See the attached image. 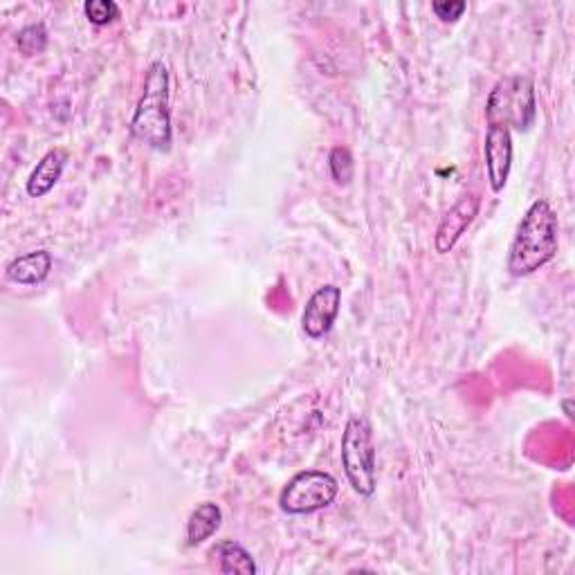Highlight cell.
Instances as JSON below:
<instances>
[{
  "instance_id": "3957f363",
  "label": "cell",
  "mask_w": 575,
  "mask_h": 575,
  "mask_svg": "<svg viewBox=\"0 0 575 575\" xmlns=\"http://www.w3.org/2000/svg\"><path fill=\"white\" fill-rule=\"evenodd\" d=\"M537 117L535 86L522 75L499 79L490 90L486 104L488 126H506V129L528 131Z\"/></svg>"
},
{
  "instance_id": "9c48e42d",
  "label": "cell",
  "mask_w": 575,
  "mask_h": 575,
  "mask_svg": "<svg viewBox=\"0 0 575 575\" xmlns=\"http://www.w3.org/2000/svg\"><path fill=\"white\" fill-rule=\"evenodd\" d=\"M52 270V254L48 250H34L23 257L9 261L5 275L9 281L21 286H36L50 275Z\"/></svg>"
},
{
  "instance_id": "6da1fadb",
  "label": "cell",
  "mask_w": 575,
  "mask_h": 575,
  "mask_svg": "<svg viewBox=\"0 0 575 575\" xmlns=\"http://www.w3.org/2000/svg\"><path fill=\"white\" fill-rule=\"evenodd\" d=\"M558 214L549 200H535L508 250V270L513 277H528L544 268L558 254L560 243Z\"/></svg>"
},
{
  "instance_id": "5bb4252c",
  "label": "cell",
  "mask_w": 575,
  "mask_h": 575,
  "mask_svg": "<svg viewBox=\"0 0 575 575\" xmlns=\"http://www.w3.org/2000/svg\"><path fill=\"white\" fill-rule=\"evenodd\" d=\"M328 167H331V176L337 185H349L353 178V155L344 146H335L328 155Z\"/></svg>"
},
{
  "instance_id": "8fae6325",
  "label": "cell",
  "mask_w": 575,
  "mask_h": 575,
  "mask_svg": "<svg viewBox=\"0 0 575 575\" xmlns=\"http://www.w3.org/2000/svg\"><path fill=\"white\" fill-rule=\"evenodd\" d=\"M221 522H223V513L216 504H212V501L198 504L187 522V544L189 546L203 544L218 531V528H221Z\"/></svg>"
},
{
  "instance_id": "7c38bea8",
  "label": "cell",
  "mask_w": 575,
  "mask_h": 575,
  "mask_svg": "<svg viewBox=\"0 0 575 575\" xmlns=\"http://www.w3.org/2000/svg\"><path fill=\"white\" fill-rule=\"evenodd\" d=\"M218 562H221V573H239V575H254L257 573V564H254L252 555L236 542H221L212 551Z\"/></svg>"
},
{
  "instance_id": "4fadbf2b",
  "label": "cell",
  "mask_w": 575,
  "mask_h": 575,
  "mask_svg": "<svg viewBox=\"0 0 575 575\" xmlns=\"http://www.w3.org/2000/svg\"><path fill=\"white\" fill-rule=\"evenodd\" d=\"M18 50H21L25 57H34V54H41L48 45V32H45L43 23H32L23 27L21 32L16 36Z\"/></svg>"
},
{
  "instance_id": "2e32d148",
  "label": "cell",
  "mask_w": 575,
  "mask_h": 575,
  "mask_svg": "<svg viewBox=\"0 0 575 575\" xmlns=\"http://www.w3.org/2000/svg\"><path fill=\"white\" fill-rule=\"evenodd\" d=\"M432 9L443 23H454V21H459L461 14L468 9V5H465L463 0H436V3H432Z\"/></svg>"
},
{
  "instance_id": "9a60e30c",
  "label": "cell",
  "mask_w": 575,
  "mask_h": 575,
  "mask_svg": "<svg viewBox=\"0 0 575 575\" xmlns=\"http://www.w3.org/2000/svg\"><path fill=\"white\" fill-rule=\"evenodd\" d=\"M84 12L93 25H108L115 18H120V5L113 3V0H88Z\"/></svg>"
},
{
  "instance_id": "7a4b0ae2",
  "label": "cell",
  "mask_w": 575,
  "mask_h": 575,
  "mask_svg": "<svg viewBox=\"0 0 575 575\" xmlns=\"http://www.w3.org/2000/svg\"><path fill=\"white\" fill-rule=\"evenodd\" d=\"M131 131L151 149H171V111H169V70L162 61H153L144 79V93L135 108Z\"/></svg>"
},
{
  "instance_id": "277c9868",
  "label": "cell",
  "mask_w": 575,
  "mask_h": 575,
  "mask_svg": "<svg viewBox=\"0 0 575 575\" xmlns=\"http://www.w3.org/2000/svg\"><path fill=\"white\" fill-rule=\"evenodd\" d=\"M342 465L355 492L371 497L376 492V445L373 430L364 416H353L342 434Z\"/></svg>"
},
{
  "instance_id": "5b68a950",
  "label": "cell",
  "mask_w": 575,
  "mask_h": 575,
  "mask_svg": "<svg viewBox=\"0 0 575 575\" xmlns=\"http://www.w3.org/2000/svg\"><path fill=\"white\" fill-rule=\"evenodd\" d=\"M337 481L322 470H304L292 477L279 495V506L288 515H308L328 508L337 497Z\"/></svg>"
},
{
  "instance_id": "8992f818",
  "label": "cell",
  "mask_w": 575,
  "mask_h": 575,
  "mask_svg": "<svg viewBox=\"0 0 575 575\" xmlns=\"http://www.w3.org/2000/svg\"><path fill=\"white\" fill-rule=\"evenodd\" d=\"M340 306H342L340 288L333 284L317 288L306 301L304 315H301V326H304L306 335L313 337V340L324 337L333 328L337 315H340Z\"/></svg>"
},
{
  "instance_id": "ba28073f",
  "label": "cell",
  "mask_w": 575,
  "mask_h": 575,
  "mask_svg": "<svg viewBox=\"0 0 575 575\" xmlns=\"http://www.w3.org/2000/svg\"><path fill=\"white\" fill-rule=\"evenodd\" d=\"M483 153H486L490 187L499 194L506 187L510 167H513V135H510L506 126H488Z\"/></svg>"
},
{
  "instance_id": "e0dca14e",
  "label": "cell",
  "mask_w": 575,
  "mask_h": 575,
  "mask_svg": "<svg viewBox=\"0 0 575 575\" xmlns=\"http://www.w3.org/2000/svg\"><path fill=\"white\" fill-rule=\"evenodd\" d=\"M562 407H564V414H567L569 418H573V400L567 398V400H564V403H562Z\"/></svg>"
},
{
  "instance_id": "30bf717a",
  "label": "cell",
  "mask_w": 575,
  "mask_h": 575,
  "mask_svg": "<svg viewBox=\"0 0 575 575\" xmlns=\"http://www.w3.org/2000/svg\"><path fill=\"white\" fill-rule=\"evenodd\" d=\"M68 162V151L63 149H52L43 155V158L36 162V167L32 171L30 180H27V194L32 198H41L48 194L50 189L61 180V173L66 169Z\"/></svg>"
},
{
  "instance_id": "52a82bcc",
  "label": "cell",
  "mask_w": 575,
  "mask_h": 575,
  "mask_svg": "<svg viewBox=\"0 0 575 575\" xmlns=\"http://www.w3.org/2000/svg\"><path fill=\"white\" fill-rule=\"evenodd\" d=\"M481 209V198L474 194H465L463 198L456 200V203L450 207L441 223H438V230L434 236V248L438 254H447L452 252V248L459 243L465 230L474 223V218L479 216Z\"/></svg>"
}]
</instances>
